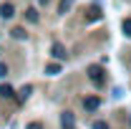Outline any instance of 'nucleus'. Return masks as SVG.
<instances>
[{
	"mask_svg": "<svg viewBox=\"0 0 131 129\" xmlns=\"http://www.w3.org/2000/svg\"><path fill=\"white\" fill-rule=\"evenodd\" d=\"M61 122H63V129H73V116H71V114H63Z\"/></svg>",
	"mask_w": 131,
	"mask_h": 129,
	"instance_id": "nucleus-2",
	"label": "nucleus"
},
{
	"mask_svg": "<svg viewBox=\"0 0 131 129\" xmlns=\"http://www.w3.org/2000/svg\"><path fill=\"white\" fill-rule=\"evenodd\" d=\"M124 31H126V33L131 35V20H124Z\"/></svg>",
	"mask_w": 131,
	"mask_h": 129,
	"instance_id": "nucleus-10",
	"label": "nucleus"
},
{
	"mask_svg": "<svg viewBox=\"0 0 131 129\" xmlns=\"http://www.w3.org/2000/svg\"><path fill=\"white\" fill-rule=\"evenodd\" d=\"M3 76H8V66L5 63H0V79H3Z\"/></svg>",
	"mask_w": 131,
	"mask_h": 129,
	"instance_id": "nucleus-8",
	"label": "nucleus"
},
{
	"mask_svg": "<svg viewBox=\"0 0 131 129\" xmlns=\"http://www.w3.org/2000/svg\"><path fill=\"white\" fill-rule=\"evenodd\" d=\"M0 96H13V89L10 86H0Z\"/></svg>",
	"mask_w": 131,
	"mask_h": 129,
	"instance_id": "nucleus-5",
	"label": "nucleus"
},
{
	"mask_svg": "<svg viewBox=\"0 0 131 129\" xmlns=\"http://www.w3.org/2000/svg\"><path fill=\"white\" fill-rule=\"evenodd\" d=\"M0 15H3V18H10V15H13V5H3V8H0Z\"/></svg>",
	"mask_w": 131,
	"mask_h": 129,
	"instance_id": "nucleus-4",
	"label": "nucleus"
},
{
	"mask_svg": "<svg viewBox=\"0 0 131 129\" xmlns=\"http://www.w3.org/2000/svg\"><path fill=\"white\" fill-rule=\"evenodd\" d=\"M68 5H71V0H63V3H61V13H66V10H68Z\"/></svg>",
	"mask_w": 131,
	"mask_h": 129,
	"instance_id": "nucleus-9",
	"label": "nucleus"
},
{
	"mask_svg": "<svg viewBox=\"0 0 131 129\" xmlns=\"http://www.w3.org/2000/svg\"><path fill=\"white\" fill-rule=\"evenodd\" d=\"M93 129H108V124H106V122H96V124H93Z\"/></svg>",
	"mask_w": 131,
	"mask_h": 129,
	"instance_id": "nucleus-7",
	"label": "nucleus"
},
{
	"mask_svg": "<svg viewBox=\"0 0 131 129\" xmlns=\"http://www.w3.org/2000/svg\"><path fill=\"white\" fill-rule=\"evenodd\" d=\"M83 106H86L88 112H93V109H98V99L96 96H88L86 101H83Z\"/></svg>",
	"mask_w": 131,
	"mask_h": 129,
	"instance_id": "nucleus-1",
	"label": "nucleus"
},
{
	"mask_svg": "<svg viewBox=\"0 0 131 129\" xmlns=\"http://www.w3.org/2000/svg\"><path fill=\"white\" fill-rule=\"evenodd\" d=\"M53 56H56V58H63V56H66V51H63L61 43H56V46H53Z\"/></svg>",
	"mask_w": 131,
	"mask_h": 129,
	"instance_id": "nucleus-3",
	"label": "nucleus"
},
{
	"mask_svg": "<svg viewBox=\"0 0 131 129\" xmlns=\"http://www.w3.org/2000/svg\"><path fill=\"white\" fill-rule=\"evenodd\" d=\"M48 73H61V66L56 63V66H48Z\"/></svg>",
	"mask_w": 131,
	"mask_h": 129,
	"instance_id": "nucleus-6",
	"label": "nucleus"
},
{
	"mask_svg": "<svg viewBox=\"0 0 131 129\" xmlns=\"http://www.w3.org/2000/svg\"><path fill=\"white\" fill-rule=\"evenodd\" d=\"M28 129H40V127H38V124H30V127H28Z\"/></svg>",
	"mask_w": 131,
	"mask_h": 129,
	"instance_id": "nucleus-11",
	"label": "nucleus"
}]
</instances>
